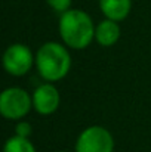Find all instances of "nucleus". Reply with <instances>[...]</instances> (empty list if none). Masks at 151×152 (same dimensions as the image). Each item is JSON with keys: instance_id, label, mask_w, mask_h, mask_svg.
Wrapping results in <instances>:
<instances>
[{"instance_id": "nucleus-12", "label": "nucleus", "mask_w": 151, "mask_h": 152, "mask_svg": "<svg viewBox=\"0 0 151 152\" xmlns=\"http://www.w3.org/2000/svg\"><path fill=\"white\" fill-rule=\"evenodd\" d=\"M58 152H70V151H58Z\"/></svg>"}, {"instance_id": "nucleus-4", "label": "nucleus", "mask_w": 151, "mask_h": 152, "mask_svg": "<svg viewBox=\"0 0 151 152\" xmlns=\"http://www.w3.org/2000/svg\"><path fill=\"white\" fill-rule=\"evenodd\" d=\"M76 152H113L114 137L102 126L86 127L76 140Z\"/></svg>"}, {"instance_id": "nucleus-9", "label": "nucleus", "mask_w": 151, "mask_h": 152, "mask_svg": "<svg viewBox=\"0 0 151 152\" xmlns=\"http://www.w3.org/2000/svg\"><path fill=\"white\" fill-rule=\"evenodd\" d=\"M3 152H37L33 142L27 137H19V136H12L4 142Z\"/></svg>"}, {"instance_id": "nucleus-6", "label": "nucleus", "mask_w": 151, "mask_h": 152, "mask_svg": "<svg viewBox=\"0 0 151 152\" xmlns=\"http://www.w3.org/2000/svg\"><path fill=\"white\" fill-rule=\"evenodd\" d=\"M33 98V108L40 115H50L56 112L61 103V95L53 83H43L31 95Z\"/></svg>"}, {"instance_id": "nucleus-10", "label": "nucleus", "mask_w": 151, "mask_h": 152, "mask_svg": "<svg viewBox=\"0 0 151 152\" xmlns=\"http://www.w3.org/2000/svg\"><path fill=\"white\" fill-rule=\"evenodd\" d=\"M15 134L19 136V137H27L30 139V136L33 134V127L28 121H24V120H19L16 127H15Z\"/></svg>"}, {"instance_id": "nucleus-1", "label": "nucleus", "mask_w": 151, "mask_h": 152, "mask_svg": "<svg viewBox=\"0 0 151 152\" xmlns=\"http://www.w3.org/2000/svg\"><path fill=\"white\" fill-rule=\"evenodd\" d=\"M62 43L74 50L86 49L95 40V24L89 13L80 9H68L61 13L58 24Z\"/></svg>"}, {"instance_id": "nucleus-8", "label": "nucleus", "mask_w": 151, "mask_h": 152, "mask_svg": "<svg viewBox=\"0 0 151 152\" xmlns=\"http://www.w3.org/2000/svg\"><path fill=\"white\" fill-rule=\"evenodd\" d=\"M99 9L105 18L120 22L129 16L132 0H99Z\"/></svg>"}, {"instance_id": "nucleus-11", "label": "nucleus", "mask_w": 151, "mask_h": 152, "mask_svg": "<svg viewBox=\"0 0 151 152\" xmlns=\"http://www.w3.org/2000/svg\"><path fill=\"white\" fill-rule=\"evenodd\" d=\"M71 1L73 0H46V3L58 13H64L71 9Z\"/></svg>"}, {"instance_id": "nucleus-3", "label": "nucleus", "mask_w": 151, "mask_h": 152, "mask_svg": "<svg viewBox=\"0 0 151 152\" xmlns=\"http://www.w3.org/2000/svg\"><path fill=\"white\" fill-rule=\"evenodd\" d=\"M33 108V98L27 90L12 86L1 92L0 95V112L6 120L19 121Z\"/></svg>"}, {"instance_id": "nucleus-7", "label": "nucleus", "mask_w": 151, "mask_h": 152, "mask_svg": "<svg viewBox=\"0 0 151 152\" xmlns=\"http://www.w3.org/2000/svg\"><path fill=\"white\" fill-rule=\"evenodd\" d=\"M120 34H122V30H120L119 22L105 18L104 21H101L99 24L96 25L95 40L102 48H111V46H114L119 42Z\"/></svg>"}, {"instance_id": "nucleus-2", "label": "nucleus", "mask_w": 151, "mask_h": 152, "mask_svg": "<svg viewBox=\"0 0 151 152\" xmlns=\"http://www.w3.org/2000/svg\"><path fill=\"white\" fill-rule=\"evenodd\" d=\"M71 64L68 48L58 42L43 43L36 53L37 72L48 83H56L65 78L71 69Z\"/></svg>"}, {"instance_id": "nucleus-5", "label": "nucleus", "mask_w": 151, "mask_h": 152, "mask_svg": "<svg viewBox=\"0 0 151 152\" xmlns=\"http://www.w3.org/2000/svg\"><path fill=\"white\" fill-rule=\"evenodd\" d=\"M36 64V56L31 49L22 43L10 45L3 53V68L13 77L25 75Z\"/></svg>"}]
</instances>
